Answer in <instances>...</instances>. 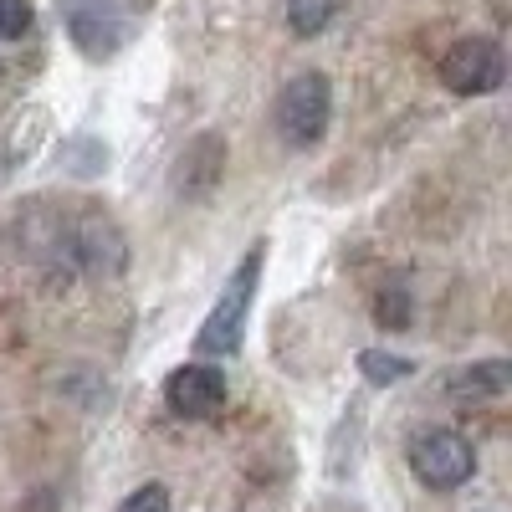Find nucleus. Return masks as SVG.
Segmentation results:
<instances>
[{
  "label": "nucleus",
  "instance_id": "nucleus-1",
  "mask_svg": "<svg viewBox=\"0 0 512 512\" xmlns=\"http://www.w3.org/2000/svg\"><path fill=\"white\" fill-rule=\"evenodd\" d=\"M262 262H267V246H251L241 262H236V272L226 277V287H221V297H216V308L205 313V323H200V333H195V354H200L205 364L241 354V344H246V313H251Z\"/></svg>",
  "mask_w": 512,
  "mask_h": 512
},
{
  "label": "nucleus",
  "instance_id": "nucleus-2",
  "mask_svg": "<svg viewBox=\"0 0 512 512\" xmlns=\"http://www.w3.org/2000/svg\"><path fill=\"white\" fill-rule=\"evenodd\" d=\"M410 472L431 487V492H456L461 482H472L477 472V451L466 436L446 431V425H431V431H415L405 446Z\"/></svg>",
  "mask_w": 512,
  "mask_h": 512
},
{
  "label": "nucleus",
  "instance_id": "nucleus-3",
  "mask_svg": "<svg viewBox=\"0 0 512 512\" xmlns=\"http://www.w3.org/2000/svg\"><path fill=\"white\" fill-rule=\"evenodd\" d=\"M328 113H333V93H328V77L323 72H303V77H292L287 88L277 93V134L282 144L292 149H308L328 134Z\"/></svg>",
  "mask_w": 512,
  "mask_h": 512
},
{
  "label": "nucleus",
  "instance_id": "nucleus-4",
  "mask_svg": "<svg viewBox=\"0 0 512 512\" xmlns=\"http://www.w3.org/2000/svg\"><path fill=\"white\" fill-rule=\"evenodd\" d=\"M57 11L67 21V36L82 57H113L128 41V16L118 11V0H57Z\"/></svg>",
  "mask_w": 512,
  "mask_h": 512
},
{
  "label": "nucleus",
  "instance_id": "nucleus-5",
  "mask_svg": "<svg viewBox=\"0 0 512 512\" xmlns=\"http://www.w3.org/2000/svg\"><path fill=\"white\" fill-rule=\"evenodd\" d=\"M502 77H507V57H502L497 41H487V36H466V41H456V47L441 57V82L451 93H461V98L497 93Z\"/></svg>",
  "mask_w": 512,
  "mask_h": 512
},
{
  "label": "nucleus",
  "instance_id": "nucleus-6",
  "mask_svg": "<svg viewBox=\"0 0 512 512\" xmlns=\"http://www.w3.org/2000/svg\"><path fill=\"white\" fill-rule=\"evenodd\" d=\"M226 374L216 369V364H205V359H195V364H180L175 374L164 379V400H169V410L175 415H185V420H210V415H221L226 410Z\"/></svg>",
  "mask_w": 512,
  "mask_h": 512
},
{
  "label": "nucleus",
  "instance_id": "nucleus-7",
  "mask_svg": "<svg viewBox=\"0 0 512 512\" xmlns=\"http://www.w3.org/2000/svg\"><path fill=\"white\" fill-rule=\"evenodd\" d=\"M512 384V364L507 359H482V364H466L446 379V395L456 405H487V400H502Z\"/></svg>",
  "mask_w": 512,
  "mask_h": 512
},
{
  "label": "nucleus",
  "instance_id": "nucleus-8",
  "mask_svg": "<svg viewBox=\"0 0 512 512\" xmlns=\"http://www.w3.org/2000/svg\"><path fill=\"white\" fill-rule=\"evenodd\" d=\"M226 169V144L216 134H200L195 149H185L180 159V195H210Z\"/></svg>",
  "mask_w": 512,
  "mask_h": 512
},
{
  "label": "nucleus",
  "instance_id": "nucleus-9",
  "mask_svg": "<svg viewBox=\"0 0 512 512\" xmlns=\"http://www.w3.org/2000/svg\"><path fill=\"white\" fill-rule=\"evenodd\" d=\"M338 11V0H287V26L297 36H318Z\"/></svg>",
  "mask_w": 512,
  "mask_h": 512
},
{
  "label": "nucleus",
  "instance_id": "nucleus-10",
  "mask_svg": "<svg viewBox=\"0 0 512 512\" xmlns=\"http://www.w3.org/2000/svg\"><path fill=\"white\" fill-rule=\"evenodd\" d=\"M359 369H364L369 384H395V379L410 374L405 359H390V354H379V349H364V354H359Z\"/></svg>",
  "mask_w": 512,
  "mask_h": 512
},
{
  "label": "nucleus",
  "instance_id": "nucleus-11",
  "mask_svg": "<svg viewBox=\"0 0 512 512\" xmlns=\"http://www.w3.org/2000/svg\"><path fill=\"white\" fill-rule=\"evenodd\" d=\"M31 21H36L31 0H0V36H6V41L26 36V31H31Z\"/></svg>",
  "mask_w": 512,
  "mask_h": 512
},
{
  "label": "nucleus",
  "instance_id": "nucleus-12",
  "mask_svg": "<svg viewBox=\"0 0 512 512\" xmlns=\"http://www.w3.org/2000/svg\"><path fill=\"white\" fill-rule=\"evenodd\" d=\"M118 512H169V492L164 487H139V492H128V502Z\"/></svg>",
  "mask_w": 512,
  "mask_h": 512
},
{
  "label": "nucleus",
  "instance_id": "nucleus-13",
  "mask_svg": "<svg viewBox=\"0 0 512 512\" xmlns=\"http://www.w3.org/2000/svg\"><path fill=\"white\" fill-rule=\"evenodd\" d=\"M374 318H379L384 328H405V323H410V303H405V292H384Z\"/></svg>",
  "mask_w": 512,
  "mask_h": 512
}]
</instances>
